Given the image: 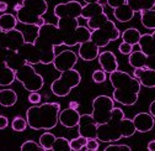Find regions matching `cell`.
<instances>
[{"mask_svg":"<svg viewBox=\"0 0 155 151\" xmlns=\"http://www.w3.org/2000/svg\"><path fill=\"white\" fill-rule=\"evenodd\" d=\"M135 131L133 120L124 117V111L121 108L114 107L110 120L97 125V139L101 142H114L122 138L133 136Z\"/></svg>","mask_w":155,"mask_h":151,"instance_id":"obj_1","label":"cell"},{"mask_svg":"<svg viewBox=\"0 0 155 151\" xmlns=\"http://www.w3.org/2000/svg\"><path fill=\"white\" fill-rule=\"evenodd\" d=\"M110 82L113 87L112 98L122 105L130 107L138 100L142 84L137 78L132 77L124 71H114L110 73Z\"/></svg>","mask_w":155,"mask_h":151,"instance_id":"obj_2","label":"cell"},{"mask_svg":"<svg viewBox=\"0 0 155 151\" xmlns=\"http://www.w3.org/2000/svg\"><path fill=\"white\" fill-rule=\"evenodd\" d=\"M35 46L40 51L41 63L51 65L55 57V47L64 45L63 36L57 25L46 23L43 26L38 27L37 35L33 40Z\"/></svg>","mask_w":155,"mask_h":151,"instance_id":"obj_3","label":"cell"},{"mask_svg":"<svg viewBox=\"0 0 155 151\" xmlns=\"http://www.w3.org/2000/svg\"><path fill=\"white\" fill-rule=\"evenodd\" d=\"M59 103L33 104L26 110V120L28 128L33 130H52L59 121Z\"/></svg>","mask_w":155,"mask_h":151,"instance_id":"obj_4","label":"cell"},{"mask_svg":"<svg viewBox=\"0 0 155 151\" xmlns=\"http://www.w3.org/2000/svg\"><path fill=\"white\" fill-rule=\"evenodd\" d=\"M48 11L46 0H22L21 9L16 12L17 21L22 25L36 26L38 20Z\"/></svg>","mask_w":155,"mask_h":151,"instance_id":"obj_5","label":"cell"},{"mask_svg":"<svg viewBox=\"0 0 155 151\" xmlns=\"http://www.w3.org/2000/svg\"><path fill=\"white\" fill-rule=\"evenodd\" d=\"M81 82V74L80 72L71 68L64 72H61V76L57 79L53 81L51 84V90L54 96L64 98L71 92L73 88L78 87Z\"/></svg>","mask_w":155,"mask_h":151,"instance_id":"obj_6","label":"cell"},{"mask_svg":"<svg viewBox=\"0 0 155 151\" xmlns=\"http://www.w3.org/2000/svg\"><path fill=\"white\" fill-rule=\"evenodd\" d=\"M15 77L28 92L41 90L45 84L43 77L40 73L36 72V69L33 68V65H30L27 62L15 71Z\"/></svg>","mask_w":155,"mask_h":151,"instance_id":"obj_7","label":"cell"},{"mask_svg":"<svg viewBox=\"0 0 155 151\" xmlns=\"http://www.w3.org/2000/svg\"><path fill=\"white\" fill-rule=\"evenodd\" d=\"M120 37H121V31L116 26V24L108 19L104 25L91 31L90 40L97 47L101 48V47H106L112 41L118 40Z\"/></svg>","mask_w":155,"mask_h":151,"instance_id":"obj_8","label":"cell"},{"mask_svg":"<svg viewBox=\"0 0 155 151\" xmlns=\"http://www.w3.org/2000/svg\"><path fill=\"white\" fill-rule=\"evenodd\" d=\"M114 108V100L107 96H99L92 100V113L91 117L95 123L100 125L110 120L112 115V110Z\"/></svg>","mask_w":155,"mask_h":151,"instance_id":"obj_9","label":"cell"},{"mask_svg":"<svg viewBox=\"0 0 155 151\" xmlns=\"http://www.w3.org/2000/svg\"><path fill=\"white\" fill-rule=\"evenodd\" d=\"M57 26L61 30L64 45L68 47L76 46L75 35H76V29L80 26L78 19L76 17H61V19H58Z\"/></svg>","mask_w":155,"mask_h":151,"instance_id":"obj_10","label":"cell"},{"mask_svg":"<svg viewBox=\"0 0 155 151\" xmlns=\"http://www.w3.org/2000/svg\"><path fill=\"white\" fill-rule=\"evenodd\" d=\"M25 42V35L18 29H14L10 31H4L0 29V47L17 51Z\"/></svg>","mask_w":155,"mask_h":151,"instance_id":"obj_11","label":"cell"},{"mask_svg":"<svg viewBox=\"0 0 155 151\" xmlns=\"http://www.w3.org/2000/svg\"><path fill=\"white\" fill-rule=\"evenodd\" d=\"M78 56L74 51L71 50H64L62 52H59L58 54H55L54 61H53V66L58 72H64L68 69H71L75 67L76 62H78Z\"/></svg>","mask_w":155,"mask_h":151,"instance_id":"obj_12","label":"cell"},{"mask_svg":"<svg viewBox=\"0 0 155 151\" xmlns=\"http://www.w3.org/2000/svg\"><path fill=\"white\" fill-rule=\"evenodd\" d=\"M81 10H83V5L79 2L71 0V2H68V3H61V4L55 5L53 12L57 19H61V17L79 19V17H81Z\"/></svg>","mask_w":155,"mask_h":151,"instance_id":"obj_13","label":"cell"},{"mask_svg":"<svg viewBox=\"0 0 155 151\" xmlns=\"http://www.w3.org/2000/svg\"><path fill=\"white\" fill-rule=\"evenodd\" d=\"M78 133L86 139L97 138V124L92 119L91 114H80V119L78 123Z\"/></svg>","mask_w":155,"mask_h":151,"instance_id":"obj_14","label":"cell"},{"mask_svg":"<svg viewBox=\"0 0 155 151\" xmlns=\"http://www.w3.org/2000/svg\"><path fill=\"white\" fill-rule=\"evenodd\" d=\"M132 120L138 133H149L155 125V118L150 113H138Z\"/></svg>","mask_w":155,"mask_h":151,"instance_id":"obj_15","label":"cell"},{"mask_svg":"<svg viewBox=\"0 0 155 151\" xmlns=\"http://www.w3.org/2000/svg\"><path fill=\"white\" fill-rule=\"evenodd\" d=\"M17 52L20 53L24 60L30 63V65H37V63H41V54L40 51L37 50V47L35 46L33 42L26 41L20 48L17 50Z\"/></svg>","mask_w":155,"mask_h":151,"instance_id":"obj_16","label":"cell"},{"mask_svg":"<svg viewBox=\"0 0 155 151\" xmlns=\"http://www.w3.org/2000/svg\"><path fill=\"white\" fill-rule=\"evenodd\" d=\"M100 54V47L96 46L91 40L85 41L79 45V51H78V56L86 62H91L96 60Z\"/></svg>","mask_w":155,"mask_h":151,"instance_id":"obj_17","label":"cell"},{"mask_svg":"<svg viewBox=\"0 0 155 151\" xmlns=\"http://www.w3.org/2000/svg\"><path fill=\"white\" fill-rule=\"evenodd\" d=\"M99 65L106 73H112L118 69V61L112 51H104L99 54Z\"/></svg>","mask_w":155,"mask_h":151,"instance_id":"obj_18","label":"cell"},{"mask_svg":"<svg viewBox=\"0 0 155 151\" xmlns=\"http://www.w3.org/2000/svg\"><path fill=\"white\" fill-rule=\"evenodd\" d=\"M79 119H80V113L78 111V109H73L70 107L64 110H61L59 113V123L68 129L78 126Z\"/></svg>","mask_w":155,"mask_h":151,"instance_id":"obj_19","label":"cell"},{"mask_svg":"<svg viewBox=\"0 0 155 151\" xmlns=\"http://www.w3.org/2000/svg\"><path fill=\"white\" fill-rule=\"evenodd\" d=\"M133 77L137 78L143 87L155 88V71L149 68H134Z\"/></svg>","mask_w":155,"mask_h":151,"instance_id":"obj_20","label":"cell"},{"mask_svg":"<svg viewBox=\"0 0 155 151\" xmlns=\"http://www.w3.org/2000/svg\"><path fill=\"white\" fill-rule=\"evenodd\" d=\"M139 50L145 54H155V31L153 33H144L138 42Z\"/></svg>","mask_w":155,"mask_h":151,"instance_id":"obj_21","label":"cell"},{"mask_svg":"<svg viewBox=\"0 0 155 151\" xmlns=\"http://www.w3.org/2000/svg\"><path fill=\"white\" fill-rule=\"evenodd\" d=\"M15 71L10 68L4 61H0V86L9 87L15 82Z\"/></svg>","mask_w":155,"mask_h":151,"instance_id":"obj_22","label":"cell"},{"mask_svg":"<svg viewBox=\"0 0 155 151\" xmlns=\"http://www.w3.org/2000/svg\"><path fill=\"white\" fill-rule=\"evenodd\" d=\"M134 11L129 8V5L126 3L118 8L113 9V16L116 17V20L120 23H128L134 17Z\"/></svg>","mask_w":155,"mask_h":151,"instance_id":"obj_23","label":"cell"},{"mask_svg":"<svg viewBox=\"0 0 155 151\" xmlns=\"http://www.w3.org/2000/svg\"><path fill=\"white\" fill-rule=\"evenodd\" d=\"M127 4L134 12H142L155 8V0H127Z\"/></svg>","mask_w":155,"mask_h":151,"instance_id":"obj_24","label":"cell"},{"mask_svg":"<svg viewBox=\"0 0 155 151\" xmlns=\"http://www.w3.org/2000/svg\"><path fill=\"white\" fill-rule=\"evenodd\" d=\"M17 102V94L14 89H0V105L5 108L14 107Z\"/></svg>","mask_w":155,"mask_h":151,"instance_id":"obj_25","label":"cell"},{"mask_svg":"<svg viewBox=\"0 0 155 151\" xmlns=\"http://www.w3.org/2000/svg\"><path fill=\"white\" fill-rule=\"evenodd\" d=\"M101 12H105L102 4H100V3H89V4H85L83 6L81 17L85 19V20H89V19H91L92 16L101 14Z\"/></svg>","mask_w":155,"mask_h":151,"instance_id":"obj_26","label":"cell"},{"mask_svg":"<svg viewBox=\"0 0 155 151\" xmlns=\"http://www.w3.org/2000/svg\"><path fill=\"white\" fill-rule=\"evenodd\" d=\"M140 36H142V33L139 32V30L134 29V27L126 29V30L122 32V35H121L123 42L130 44L132 46L138 45V42H139V40H140Z\"/></svg>","mask_w":155,"mask_h":151,"instance_id":"obj_27","label":"cell"},{"mask_svg":"<svg viewBox=\"0 0 155 151\" xmlns=\"http://www.w3.org/2000/svg\"><path fill=\"white\" fill-rule=\"evenodd\" d=\"M17 23L18 21L16 19V15L8 14V12H4L0 15V29L4 31H10V30L16 29Z\"/></svg>","mask_w":155,"mask_h":151,"instance_id":"obj_28","label":"cell"},{"mask_svg":"<svg viewBox=\"0 0 155 151\" xmlns=\"http://www.w3.org/2000/svg\"><path fill=\"white\" fill-rule=\"evenodd\" d=\"M140 21L142 25L145 29H150L155 31V10H147V11H142L140 12Z\"/></svg>","mask_w":155,"mask_h":151,"instance_id":"obj_29","label":"cell"},{"mask_svg":"<svg viewBox=\"0 0 155 151\" xmlns=\"http://www.w3.org/2000/svg\"><path fill=\"white\" fill-rule=\"evenodd\" d=\"M108 20V16L106 12H101V14H97L92 16L91 19L87 20V27L92 31V30H96L97 27H100L101 25H104L106 21Z\"/></svg>","mask_w":155,"mask_h":151,"instance_id":"obj_30","label":"cell"},{"mask_svg":"<svg viewBox=\"0 0 155 151\" xmlns=\"http://www.w3.org/2000/svg\"><path fill=\"white\" fill-rule=\"evenodd\" d=\"M70 140L67 138H55L52 145V151H70Z\"/></svg>","mask_w":155,"mask_h":151,"instance_id":"obj_31","label":"cell"},{"mask_svg":"<svg viewBox=\"0 0 155 151\" xmlns=\"http://www.w3.org/2000/svg\"><path fill=\"white\" fill-rule=\"evenodd\" d=\"M55 138H57V136H55L54 134L49 133L48 130L40 136V144L42 145V147L45 149V151L52 150V145H53V141L55 140Z\"/></svg>","mask_w":155,"mask_h":151,"instance_id":"obj_32","label":"cell"},{"mask_svg":"<svg viewBox=\"0 0 155 151\" xmlns=\"http://www.w3.org/2000/svg\"><path fill=\"white\" fill-rule=\"evenodd\" d=\"M27 126H28V125H27V120L24 119V118L20 117V115L15 117V118L12 119V121H11V128H12V130H14V131H17V133H22V131H25Z\"/></svg>","mask_w":155,"mask_h":151,"instance_id":"obj_33","label":"cell"},{"mask_svg":"<svg viewBox=\"0 0 155 151\" xmlns=\"http://www.w3.org/2000/svg\"><path fill=\"white\" fill-rule=\"evenodd\" d=\"M87 142V139L79 135L78 138H74L70 140V149L73 151H80V150H85V145Z\"/></svg>","mask_w":155,"mask_h":151,"instance_id":"obj_34","label":"cell"},{"mask_svg":"<svg viewBox=\"0 0 155 151\" xmlns=\"http://www.w3.org/2000/svg\"><path fill=\"white\" fill-rule=\"evenodd\" d=\"M21 151H45L40 142H36L33 140H27L21 145Z\"/></svg>","mask_w":155,"mask_h":151,"instance_id":"obj_35","label":"cell"},{"mask_svg":"<svg viewBox=\"0 0 155 151\" xmlns=\"http://www.w3.org/2000/svg\"><path fill=\"white\" fill-rule=\"evenodd\" d=\"M91 78L95 83H97V84H101L104 83L106 79H107V74L104 69H96L92 72V76H91Z\"/></svg>","mask_w":155,"mask_h":151,"instance_id":"obj_36","label":"cell"},{"mask_svg":"<svg viewBox=\"0 0 155 151\" xmlns=\"http://www.w3.org/2000/svg\"><path fill=\"white\" fill-rule=\"evenodd\" d=\"M105 151H132V147L128 145H116L111 144L105 147Z\"/></svg>","mask_w":155,"mask_h":151,"instance_id":"obj_37","label":"cell"},{"mask_svg":"<svg viewBox=\"0 0 155 151\" xmlns=\"http://www.w3.org/2000/svg\"><path fill=\"white\" fill-rule=\"evenodd\" d=\"M100 149V144H99V139H87V142L85 145V150L89 151H97Z\"/></svg>","mask_w":155,"mask_h":151,"instance_id":"obj_38","label":"cell"},{"mask_svg":"<svg viewBox=\"0 0 155 151\" xmlns=\"http://www.w3.org/2000/svg\"><path fill=\"white\" fill-rule=\"evenodd\" d=\"M118 51L122 53V54H126V56H129L133 51V46L130 44H127V42H122L120 46H118Z\"/></svg>","mask_w":155,"mask_h":151,"instance_id":"obj_39","label":"cell"},{"mask_svg":"<svg viewBox=\"0 0 155 151\" xmlns=\"http://www.w3.org/2000/svg\"><path fill=\"white\" fill-rule=\"evenodd\" d=\"M41 99H42V97H41V94L38 92H31L28 94V102L31 104H40Z\"/></svg>","mask_w":155,"mask_h":151,"instance_id":"obj_40","label":"cell"},{"mask_svg":"<svg viewBox=\"0 0 155 151\" xmlns=\"http://www.w3.org/2000/svg\"><path fill=\"white\" fill-rule=\"evenodd\" d=\"M126 3H127V0H107V5L112 9H116V8H118Z\"/></svg>","mask_w":155,"mask_h":151,"instance_id":"obj_41","label":"cell"},{"mask_svg":"<svg viewBox=\"0 0 155 151\" xmlns=\"http://www.w3.org/2000/svg\"><path fill=\"white\" fill-rule=\"evenodd\" d=\"M9 125V119L4 115H0V130H4Z\"/></svg>","mask_w":155,"mask_h":151,"instance_id":"obj_42","label":"cell"},{"mask_svg":"<svg viewBox=\"0 0 155 151\" xmlns=\"http://www.w3.org/2000/svg\"><path fill=\"white\" fill-rule=\"evenodd\" d=\"M8 8H9V5L6 2H0V12H5L8 10Z\"/></svg>","mask_w":155,"mask_h":151,"instance_id":"obj_43","label":"cell"},{"mask_svg":"<svg viewBox=\"0 0 155 151\" xmlns=\"http://www.w3.org/2000/svg\"><path fill=\"white\" fill-rule=\"evenodd\" d=\"M147 149H148L149 151H155V140L149 141L148 145H147Z\"/></svg>","mask_w":155,"mask_h":151,"instance_id":"obj_44","label":"cell"},{"mask_svg":"<svg viewBox=\"0 0 155 151\" xmlns=\"http://www.w3.org/2000/svg\"><path fill=\"white\" fill-rule=\"evenodd\" d=\"M149 113L155 118V100L151 102V104H150V107H149Z\"/></svg>","mask_w":155,"mask_h":151,"instance_id":"obj_45","label":"cell"},{"mask_svg":"<svg viewBox=\"0 0 155 151\" xmlns=\"http://www.w3.org/2000/svg\"><path fill=\"white\" fill-rule=\"evenodd\" d=\"M70 108H73V109H78V108H79V103L71 102V103H70Z\"/></svg>","mask_w":155,"mask_h":151,"instance_id":"obj_46","label":"cell"},{"mask_svg":"<svg viewBox=\"0 0 155 151\" xmlns=\"http://www.w3.org/2000/svg\"><path fill=\"white\" fill-rule=\"evenodd\" d=\"M21 9V4H16L15 6H14V10H15V12H17L18 10Z\"/></svg>","mask_w":155,"mask_h":151,"instance_id":"obj_47","label":"cell"},{"mask_svg":"<svg viewBox=\"0 0 155 151\" xmlns=\"http://www.w3.org/2000/svg\"><path fill=\"white\" fill-rule=\"evenodd\" d=\"M84 2H85L86 4H89V3H99L100 0H84Z\"/></svg>","mask_w":155,"mask_h":151,"instance_id":"obj_48","label":"cell"}]
</instances>
